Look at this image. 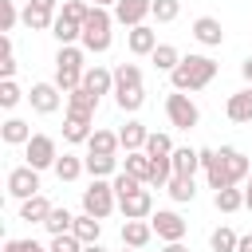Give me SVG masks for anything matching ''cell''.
Returning a JSON list of instances; mask_svg holds the SVG:
<instances>
[{"mask_svg":"<svg viewBox=\"0 0 252 252\" xmlns=\"http://www.w3.org/2000/svg\"><path fill=\"white\" fill-rule=\"evenodd\" d=\"M118 209V193H114V181H91L87 189H83V213H91V217H98V220H106L110 213Z\"/></svg>","mask_w":252,"mask_h":252,"instance_id":"cell-3","label":"cell"},{"mask_svg":"<svg viewBox=\"0 0 252 252\" xmlns=\"http://www.w3.org/2000/svg\"><path fill=\"white\" fill-rule=\"evenodd\" d=\"M189 32H193V39H197L201 47H220V43H224V28H220L217 16H197Z\"/></svg>","mask_w":252,"mask_h":252,"instance_id":"cell-12","label":"cell"},{"mask_svg":"<svg viewBox=\"0 0 252 252\" xmlns=\"http://www.w3.org/2000/svg\"><path fill=\"white\" fill-rule=\"evenodd\" d=\"M126 47H130V55H154V51H158V32H154L150 24L130 28V32H126Z\"/></svg>","mask_w":252,"mask_h":252,"instance_id":"cell-16","label":"cell"},{"mask_svg":"<svg viewBox=\"0 0 252 252\" xmlns=\"http://www.w3.org/2000/svg\"><path fill=\"white\" fill-rule=\"evenodd\" d=\"M146 142H150V130H146V122H138V118H126V126L118 130V146H122L126 154H138V150H146Z\"/></svg>","mask_w":252,"mask_h":252,"instance_id":"cell-15","label":"cell"},{"mask_svg":"<svg viewBox=\"0 0 252 252\" xmlns=\"http://www.w3.org/2000/svg\"><path fill=\"white\" fill-rule=\"evenodd\" d=\"M161 252H189V248H185V240H177V244H161Z\"/></svg>","mask_w":252,"mask_h":252,"instance_id":"cell-49","label":"cell"},{"mask_svg":"<svg viewBox=\"0 0 252 252\" xmlns=\"http://www.w3.org/2000/svg\"><path fill=\"white\" fill-rule=\"evenodd\" d=\"M20 98H24V91L16 87V79H0V106H4V110H12Z\"/></svg>","mask_w":252,"mask_h":252,"instance_id":"cell-42","label":"cell"},{"mask_svg":"<svg viewBox=\"0 0 252 252\" xmlns=\"http://www.w3.org/2000/svg\"><path fill=\"white\" fill-rule=\"evenodd\" d=\"M173 150H177V146H173L169 134H154V130H150V142H146V154H150V158H173Z\"/></svg>","mask_w":252,"mask_h":252,"instance_id":"cell-38","label":"cell"},{"mask_svg":"<svg viewBox=\"0 0 252 252\" xmlns=\"http://www.w3.org/2000/svg\"><path fill=\"white\" fill-rule=\"evenodd\" d=\"M20 244H24V252H51L47 244H39V240H32V236H28V240H20Z\"/></svg>","mask_w":252,"mask_h":252,"instance_id":"cell-47","label":"cell"},{"mask_svg":"<svg viewBox=\"0 0 252 252\" xmlns=\"http://www.w3.org/2000/svg\"><path fill=\"white\" fill-rule=\"evenodd\" d=\"M122 169L146 185V181H150V169H154V158H150L146 150H138V154H126V165H122Z\"/></svg>","mask_w":252,"mask_h":252,"instance_id":"cell-27","label":"cell"},{"mask_svg":"<svg viewBox=\"0 0 252 252\" xmlns=\"http://www.w3.org/2000/svg\"><path fill=\"white\" fill-rule=\"evenodd\" d=\"M110 181H114V193H118V197H130V193H138V189H142V181H138V177H130L126 169H122V173H114Z\"/></svg>","mask_w":252,"mask_h":252,"instance_id":"cell-44","label":"cell"},{"mask_svg":"<svg viewBox=\"0 0 252 252\" xmlns=\"http://www.w3.org/2000/svg\"><path fill=\"white\" fill-rule=\"evenodd\" d=\"M35 12H47V16H59V0H28Z\"/></svg>","mask_w":252,"mask_h":252,"instance_id":"cell-45","label":"cell"},{"mask_svg":"<svg viewBox=\"0 0 252 252\" xmlns=\"http://www.w3.org/2000/svg\"><path fill=\"white\" fill-rule=\"evenodd\" d=\"M165 118H169V126H177V130H193V126L201 122V106L193 102V94L169 91V94H165Z\"/></svg>","mask_w":252,"mask_h":252,"instance_id":"cell-4","label":"cell"},{"mask_svg":"<svg viewBox=\"0 0 252 252\" xmlns=\"http://www.w3.org/2000/svg\"><path fill=\"white\" fill-rule=\"evenodd\" d=\"M24 24H28L32 32H51V24H55V16H47V12H35L32 4H24Z\"/></svg>","mask_w":252,"mask_h":252,"instance_id":"cell-39","label":"cell"},{"mask_svg":"<svg viewBox=\"0 0 252 252\" xmlns=\"http://www.w3.org/2000/svg\"><path fill=\"white\" fill-rule=\"evenodd\" d=\"M181 16V0H154V20L158 24H173Z\"/></svg>","mask_w":252,"mask_h":252,"instance_id":"cell-41","label":"cell"},{"mask_svg":"<svg viewBox=\"0 0 252 252\" xmlns=\"http://www.w3.org/2000/svg\"><path fill=\"white\" fill-rule=\"evenodd\" d=\"M114 12L110 8H91V16H87V24H83V39H79V47L83 51H91V55H102V51H110V43H114Z\"/></svg>","mask_w":252,"mask_h":252,"instance_id":"cell-2","label":"cell"},{"mask_svg":"<svg viewBox=\"0 0 252 252\" xmlns=\"http://www.w3.org/2000/svg\"><path fill=\"white\" fill-rule=\"evenodd\" d=\"M83 87H87L94 98L114 94V71H110V67H102V63H94V67H87V71H83Z\"/></svg>","mask_w":252,"mask_h":252,"instance_id":"cell-14","label":"cell"},{"mask_svg":"<svg viewBox=\"0 0 252 252\" xmlns=\"http://www.w3.org/2000/svg\"><path fill=\"white\" fill-rule=\"evenodd\" d=\"M4 252H24V244L20 240H4Z\"/></svg>","mask_w":252,"mask_h":252,"instance_id":"cell-50","label":"cell"},{"mask_svg":"<svg viewBox=\"0 0 252 252\" xmlns=\"http://www.w3.org/2000/svg\"><path fill=\"white\" fill-rule=\"evenodd\" d=\"M236 252H252V232H248V236H240V244H236Z\"/></svg>","mask_w":252,"mask_h":252,"instance_id":"cell-48","label":"cell"},{"mask_svg":"<svg viewBox=\"0 0 252 252\" xmlns=\"http://www.w3.org/2000/svg\"><path fill=\"white\" fill-rule=\"evenodd\" d=\"M154 240V224L150 220H122V244L126 248H146Z\"/></svg>","mask_w":252,"mask_h":252,"instance_id":"cell-21","label":"cell"},{"mask_svg":"<svg viewBox=\"0 0 252 252\" xmlns=\"http://www.w3.org/2000/svg\"><path fill=\"white\" fill-rule=\"evenodd\" d=\"M63 91L55 87V83H32V91H28V102H32V110L35 114H55L59 106H63Z\"/></svg>","mask_w":252,"mask_h":252,"instance_id":"cell-9","label":"cell"},{"mask_svg":"<svg viewBox=\"0 0 252 252\" xmlns=\"http://www.w3.org/2000/svg\"><path fill=\"white\" fill-rule=\"evenodd\" d=\"M83 173H87V161H83L79 154H63V158L55 161V177H59V181H79Z\"/></svg>","mask_w":252,"mask_h":252,"instance_id":"cell-25","label":"cell"},{"mask_svg":"<svg viewBox=\"0 0 252 252\" xmlns=\"http://www.w3.org/2000/svg\"><path fill=\"white\" fill-rule=\"evenodd\" d=\"M71 224H75V213H71V209H59V205H55V209H51V217L43 220V228H47L51 236H63V232H71Z\"/></svg>","mask_w":252,"mask_h":252,"instance_id":"cell-36","label":"cell"},{"mask_svg":"<svg viewBox=\"0 0 252 252\" xmlns=\"http://www.w3.org/2000/svg\"><path fill=\"white\" fill-rule=\"evenodd\" d=\"M0 138H4V146H28L32 142V122H24V118H4V126H0Z\"/></svg>","mask_w":252,"mask_h":252,"instance_id":"cell-22","label":"cell"},{"mask_svg":"<svg viewBox=\"0 0 252 252\" xmlns=\"http://www.w3.org/2000/svg\"><path fill=\"white\" fill-rule=\"evenodd\" d=\"M35 193H39V169H32V165L8 169V197L28 201V197H35Z\"/></svg>","mask_w":252,"mask_h":252,"instance_id":"cell-7","label":"cell"},{"mask_svg":"<svg viewBox=\"0 0 252 252\" xmlns=\"http://www.w3.org/2000/svg\"><path fill=\"white\" fill-rule=\"evenodd\" d=\"M20 20H24V12L16 8V0H0V32L8 35V32L20 24Z\"/></svg>","mask_w":252,"mask_h":252,"instance_id":"cell-40","label":"cell"},{"mask_svg":"<svg viewBox=\"0 0 252 252\" xmlns=\"http://www.w3.org/2000/svg\"><path fill=\"white\" fill-rule=\"evenodd\" d=\"M55 161H59V146H55V138L51 134H32V142L24 146V165H32V169H55Z\"/></svg>","mask_w":252,"mask_h":252,"instance_id":"cell-5","label":"cell"},{"mask_svg":"<svg viewBox=\"0 0 252 252\" xmlns=\"http://www.w3.org/2000/svg\"><path fill=\"white\" fill-rule=\"evenodd\" d=\"M142 102H146V91H142V87H130V91H114V106H118L122 114H138V110H142Z\"/></svg>","mask_w":252,"mask_h":252,"instance_id":"cell-30","label":"cell"},{"mask_svg":"<svg viewBox=\"0 0 252 252\" xmlns=\"http://www.w3.org/2000/svg\"><path fill=\"white\" fill-rule=\"evenodd\" d=\"M169 161H173V177H197V169H201V150H193V146H177Z\"/></svg>","mask_w":252,"mask_h":252,"instance_id":"cell-17","label":"cell"},{"mask_svg":"<svg viewBox=\"0 0 252 252\" xmlns=\"http://www.w3.org/2000/svg\"><path fill=\"white\" fill-rule=\"evenodd\" d=\"M51 35H55V43H59V47H71V43H79V39H83V28H79V24H71V20H63V16H55Z\"/></svg>","mask_w":252,"mask_h":252,"instance_id":"cell-26","label":"cell"},{"mask_svg":"<svg viewBox=\"0 0 252 252\" xmlns=\"http://www.w3.org/2000/svg\"><path fill=\"white\" fill-rule=\"evenodd\" d=\"M67 110H75V114H91V118H94L98 98H94L87 87H79V91H71V94H67Z\"/></svg>","mask_w":252,"mask_h":252,"instance_id":"cell-31","label":"cell"},{"mask_svg":"<svg viewBox=\"0 0 252 252\" xmlns=\"http://www.w3.org/2000/svg\"><path fill=\"white\" fill-rule=\"evenodd\" d=\"M165 193H169V197H173L177 205H189V201L197 197V181H193V177H169Z\"/></svg>","mask_w":252,"mask_h":252,"instance_id":"cell-32","label":"cell"},{"mask_svg":"<svg viewBox=\"0 0 252 252\" xmlns=\"http://www.w3.org/2000/svg\"><path fill=\"white\" fill-rule=\"evenodd\" d=\"M91 4H94V8H114L118 0H91Z\"/></svg>","mask_w":252,"mask_h":252,"instance_id":"cell-51","label":"cell"},{"mask_svg":"<svg viewBox=\"0 0 252 252\" xmlns=\"http://www.w3.org/2000/svg\"><path fill=\"white\" fill-rule=\"evenodd\" d=\"M130 87H142V67L138 63H118L114 67V91H130Z\"/></svg>","mask_w":252,"mask_h":252,"instance_id":"cell-29","label":"cell"},{"mask_svg":"<svg viewBox=\"0 0 252 252\" xmlns=\"http://www.w3.org/2000/svg\"><path fill=\"white\" fill-rule=\"evenodd\" d=\"M217 154H220V161H224V169H228L232 185L248 181V173H252V161H248V154H244V150H236V146H220Z\"/></svg>","mask_w":252,"mask_h":252,"instance_id":"cell-13","label":"cell"},{"mask_svg":"<svg viewBox=\"0 0 252 252\" xmlns=\"http://www.w3.org/2000/svg\"><path fill=\"white\" fill-rule=\"evenodd\" d=\"M240 79H244V87H252V55L240 63Z\"/></svg>","mask_w":252,"mask_h":252,"instance_id":"cell-46","label":"cell"},{"mask_svg":"<svg viewBox=\"0 0 252 252\" xmlns=\"http://www.w3.org/2000/svg\"><path fill=\"white\" fill-rule=\"evenodd\" d=\"M118 213H122V220H150L154 217V193H150V185H142L130 197H118Z\"/></svg>","mask_w":252,"mask_h":252,"instance_id":"cell-8","label":"cell"},{"mask_svg":"<svg viewBox=\"0 0 252 252\" xmlns=\"http://www.w3.org/2000/svg\"><path fill=\"white\" fill-rule=\"evenodd\" d=\"M122 146H118V134L114 130H102V126H94V134L87 138V154H118Z\"/></svg>","mask_w":252,"mask_h":252,"instance_id":"cell-24","label":"cell"},{"mask_svg":"<svg viewBox=\"0 0 252 252\" xmlns=\"http://www.w3.org/2000/svg\"><path fill=\"white\" fill-rule=\"evenodd\" d=\"M118 252H138V248H126V244H122V248H118Z\"/></svg>","mask_w":252,"mask_h":252,"instance_id":"cell-54","label":"cell"},{"mask_svg":"<svg viewBox=\"0 0 252 252\" xmlns=\"http://www.w3.org/2000/svg\"><path fill=\"white\" fill-rule=\"evenodd\" d=\"M91 8H94L91 0H63V4H59V16L83 28V24H87V16H91Z\"/></svg>","mask_w":252,"mask_h":252,"instance_id":"cell-34","label":"cell"},{"mask_svg":"<svg viewBox=\"0 0 252 252\" xmlns=\"http://www.w3.org/2000/svg\"><path fill=\"white\" fill-rule=\"evenodd\" d=\"M83 47L79 43H71V47H59L55 51V67H67V71H87V63H83Z\"/></svg>","mask_w":252,"mask_h":252,"instance_id":"cell-35","label":"cell"},{"mask_svg":"<svg viewBox=\"0 0 252 252\" xmlns=\"http://www.w3.org/2000/svg\"><path fill=\"white\" fill-rule=\"evenodd\" d=\"M150 224H154V236H158L161 244H177V240H185V232H189L185 217L173 213V209H158V213L150 217Z\"/></svg>","mask_w":252,"mask_h":252,"instance_id":"cell-6","label":"cell"},{"mask_svg":"<svg viewBox=\"0 0 252 252\" xmlns=\"http://www.w3.org/2000/svg\"><path fill=\"white\" fill-rule=\"evenodd\" d=\"M51 252H83L87 244L75 236V232H63V236H51V244H47Z\"/></svg>","mask_w":252,"mask_h":252,"instance_id":"cell-43","label":"cell"},{"mask_svg":"<svg viewBox=\"0 0 252 252\" xmlns=\"http://www.w3.org/2000/svg\"><path fill=\"white\" fill-rule=\"evenodd\" d=\"M213 205H217V213H236V209H244V189H217L213 193Z\"/></svg>","mask_w":252,"mask_h":252,"instance_id":"cell-33","label":"cell"},{"mask_svg":"<svg viewBox=\"0 0 252 252\" xmlns=\"http://www.w3.org/2000/svg\"><path fill=\"white\" fill-rule=\"evenodd\" d=\"M83 252H106V248H102V244H87Z\"/></svg>","mask_w":252,"mask_h":252,"instance_id":"cell-53","label":"cell"},{"mask_svg":"<svg viewBox=\"0 0 252 252\" xmlns=\"http://www.w3.org/2000/svg\"><path fill=\"white\" fill-rule=\"evenodd\" d=\"M110 12H114V24H122V28H142L146 16H154V0H118Z\"/></svg>","mask_w":252,"mask_h":252,"instance_id":"cell-10","label":"cell"},{"mask_svg":"<svg viewBox=\"0 0 252 252\" xmlns=\"http://www.w3.org/2000/svg\"><path fill=\"white\" fill-rule=\"evenodd\" d=\"M150 59H154V67H158V71L173 75V71H177V63H181V51H177L173 43H158V51H154Z\"/></svg>","mask_w":252,"mask_h":252,"instance_id":"cell-28","label":"cell"},{"mask_svg":"<svg viewBox=\"0 0 252 252\" xmlns=\"http://www.w3.org/2000/svg\"><path fill=\"white\" fill-rule=\"evenodd\" d=\"M71 232H75L83 244H98V236H102V220H98V217H91V213H79V217H75V224H71Z\"/></svg>","mask_w":252,"mask_h":252,"instance_id":"cell-23","label":"cell"},{"mask_svg":"<svg viewBox=\"0 0 252 252\" xmlns=\"http://www.w3.org/2000/svg\"><path fill=\"white\" fill-rule=\"evenodd\" d=\"M83 161H87L91 181H98V177H102V181H110L114 173H122V169H118V154H87Z\"/></svg>","mask_w":252,"mask_h":252,"instance_id":"cell-18","label":"cell"},{"mask_svg":"<svg viewBox=\"0 0 252 252\" xmlns=\"http://www.w3.org/2000/svg\"><path fill=\"white\" fill-rule=\"evenodd\" d=\"M224 114H228V122H252V87H240L236 94H228Z\"/></svg>","mask_w":252,"mask_h":252,"instance_id":"cell-19","label":"cell"},{"mask_svg":"<svg viewBox=\"0 0 252 252\" xmlns=\"http://www.w3.org/2000/svg\"><path fill=\"white\" fill-rule=\"evenodd\" d=\"M248 189H252V173H248Z\"/></svg>","mask_w":252,"mask_h":252,"instance_id":"cell-55","label":"cell"},{"mask_svg":"<svg viewBox=\"0 0 252 252\" xmlns=\"http://www.w3.org/2000/svg\"><path fill=\"white\" fill-rule=\"evenodd\" d=\"M236 244H240V236H236L228 224H220V228L209 232V248H213V252H236Z\"/></svg>","mask_w":252,"mask_h":252,"instance_id":"cell-37","label":"cell"},{"mask_svg":"<svg viewBox=\"0 0 252 252\" xmlns=\"http://www.w3.org/2000/svg\"><path fill=\"white\" fill-rule=\"evenodd\" d=\"M51 201L43 197V193H35V197H28V201H20V220H28V224H43L47 217H51Z\"/></svg>","mask_w":252,"mask_h":252,"instance_id":"cell-20","label":"cell"},{"mask_svg":"<svg viewBox=\"0 0 252 252\" xmlns=\"http://www.w3.org/2000/svg\"><path fill=\"white\" fill-rule=\"evenodd\" d=\"M244 209L252 213V189H244Z\"/></svg>","mask_w":252,"mask_h":252,"instance_id":"cell-52","label":"cell"},{"mask_svg":"<svg viewBox=\"0 0 252 252\" xmlns=\"http://www.w3.org/2000/svg\"><path fill=\"white\" fill-rule=\"evenodd\" d=\"M91 134H94V118H91V114H75V110L63 114V142H71V146H87Z\"/></svg>","mask_w":252,"mask_h":252,"instance_id":"cell-11","label":"cell"},{"mask_svg":"<svg viewBox=\"0 0 252 252\" xmlns=\"http://www.w3.org/2000/svg\"><path fill=\"white\" fill-rule=\"evenodd\" d=\"M213 79H217V59H213V55H181L177 71L169 75L173 91H181V94H197V91H205Z\"/></svg>","mask_w":252,"mask_h":252,"instance_id":"cell-1","label":"cell"}]
</instances>
